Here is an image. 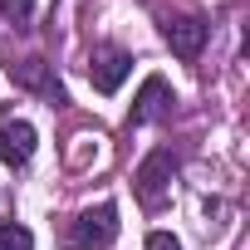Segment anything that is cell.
I'll return each mask as SVG.
<instances>
[{"mask_svg": "<svg viewBox=\"0 0 250 250\" xmlns=\"http://www.w3.org/2000/svg\"><path fill=\"white\" fill-rule=\"evenodd\" d=\"M118 206L113 201H98V206H88V211H79V221H74V245L79 250H113V240H118Z\"/></svg>", "mask_w": 250, "mask_h": 250, "instance_id": "7a4b0ae2", "label": "cell"}, {"mask_svg": "<svg viewBox=\"0 0 250 250\" xmlns=\"http://www.w3.org/2000/svg\"><path fill=\"white\" fill-rule=\"evenodd\" d=\"M10 79H15L20 88H30V93L54 98V108L64 103V88H59V79H54V64H44V59H20V64H10Z\"/></svg>", "mask_w": 250, "mask_h": 250, "instance_id": "52a82bcc", "label": "cell"}, {"mask_svg": "<svg viewBox=\"0 0 250 250\" xmlns=\"http://www.w3.org/2000/svg\"><path fill=\"white\" fill-rule=\"evenodd\" d=\"M128 74H133V54H128V49L93 44V54H88V83H93L98 93H118Z\"/></svg>", "mask_w": 250, "mask_h": 250, "instance_id": "3957f363", "label": "cell"}, {"mask_svg": "<svg viewBox=\"0 0 250 250\" xmlns=\"http://www.w3.org/2000/svg\"><path fill=\"white\" fill-rule=\"evenodd\" d=\"M172 88H167V79L162 74H152V79H143V88H138V98H133V113H128V123H162L167 113H172Z\"/></svg>", "mask_w": 250, "mask_h": 250, "instance_id": "5b68a950", "label": "cell"}, {"mask_svg": "<svg viewBox=\"0 0 250 250\" xmlns=\"http://www.w3.org/2000/svg\"><path fill=\"white\" fill-rule=\"evenodd\" d=\"M35 147H40L35 123H25V118H10L5 128H0V162H5V167H25V162L35 157Z\"/></svg>", "mask_w": 250, "mask_h": 250, "instance_id": "8992f818", "label": "cell"}, {"mask_svg": "<svg viewBox=\"0 0 250 250\" xmlns=\"http://www.w3.org/2000/svg\"><path fill=\"white\" fill-rule=\"evenodd\" d=\"M147 250H182V240H177L172 230H152V235H147Z\"/></svg>", "mask_w": 250, "mask_h": 250, "instance_id": "30bf717a", "label": "cell"}, {"mask_svg": "<svg viewBox=\"0 0 250 250\" xmlns=\"http://www.w3.org/2000/svg\"><path fill=\"white\" fill-rule=\"evenodd\" d=\"M0 250H35V230L20 221H5L0 226Z\"/></svg>", "mask_w": 250, "mask_h": 250, "instance_id": "ba28073f", "label": "cell"}, {"mask_svg": "<svg viewBox=\"0 0 250 250\" xmlns=\"http://www.w3.org/2000/svg\"><path fill=\"white\" fill-rule=\"evenodd\" d=\"M162 35H167L172 54L191 64V59H201V49H206V35H211V25H206L201 15H177V20H167V25H162Z\"/></svg>", "mask_w": 250, "mask_h": 250, "instance_id": "277c9868", "label": "cell"}, {"mask_svg": "<svg viewBox=\"0 0 250 250\" xmlns=\"http://www.w3.org/2000/svg\"><path fill=\"white\" fill-rule=\"evenodd\" d=\"M172 177H177V152H172V147L147 152V157H143V167H138V177H133L138 201H143L147 211H162V206L172 201Z\"/></svg>", "mask_w": 250, "mask_h": 250, "instance_id": "6da1fadb", "label": "cell"}, {"mask_svg": "<svg viewBox=\"0 0 250 250\" xmlns=\"http://www.w3.org/2000/svg\"><path fill=\"white\" fill-rule=\"evenodd\" d=\"M0 15L15 20V25H25V20L35 15V0H0Z\"/></svg>", "mask_w": 250, "mask_h": 250, "instance_id": "9c48e42d", "label": "cell"}]
</instances>
